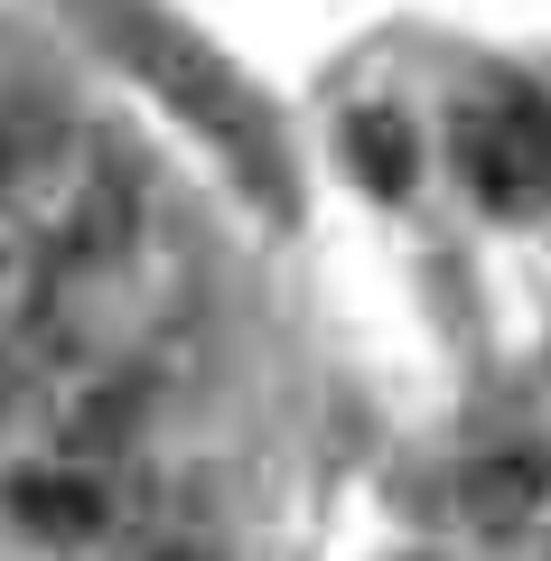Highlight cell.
<instances>
[{"label":"cell","instance_id":"obj_1","mask_svg":"<svg viewBox=\"0 0 551 561\" xmlns=\"http://www.w3.org/2000/svg\"><path fill=\"white\" fill-rule=\"evenodd\" d=\"M0 234L76 280V309L113 290L150 243V187L94 122L57 103H0Z\"/></svg>","mask_w":551,"mask_h":561},{"label":"cell","instance_id":"obj_2","mask_svg":"<svg viewBox=\"0 0 551 561\" xmlns=\"http://www.w3.org/2000/svg\"><path fill=\"white\" fill-rule=\"evenodd\" d=\"M122 47H131V66L159 84V94L177 103V113L197 122L206 140H216L225 160H234V179L253 187V197H272V206H290V160H280V140H272V122H262V103H253V84L234 76L225 57H206L187 28H169V20H122Z\"/></svg>","mask_w":551,"mask_h":561},{"label":"cell","instance_id":"obj_3","mask_svg":"<svg viewBox=\"0 0 551 561\" xmlns=\"http://www.w3.org/2000/svg\"><path fill=\"white\" fill-rule=\"evenodd\" d=\"M458 169L495 216L551 206V103L532 84H486L458 113Z\"/></svg>","mask_w":551,"mask_h":561},{"label":"cell","instance_id":"obj_4","mask_svg":"<svg viewBox=\"0 0 551 561\" xmlns=\"http://www.w3.org/2000/svg\"><path fill=\"white\" fill-rule=\"evenodd\" d=\"M10 505H20V524L47 534V542H94V534H113V524L131 515V478H122V468L28 459L20 478H10Z\"/></svg>","mask_w":551,"mask_h":561},{"label":"cell","instance_id":"obj_5","mask_svg":"<svg viewBox=\"0 0 551 561\" xmlns=\"http://www.w3.org/2000/svg\"><path fill=\"white\" fill-rule=\"evenodd\" d=\"M532 505H542V459H532V449H505V459H477L468 468V515L486 524V534L524 524Z\"/></svg>","mask_w":551,"mask_h":561},{"label":"cell","instance_id":"obj_6","mask_svg":"<svg viewBox=\"0 0 551 561\" xmlns=\"http://www.w3.org/2000/svg\"><path fill=\"white\" fill-rule=\"evenodd\" d=\"M346 150H355V169H365V187H375V197H402V187H412V169H421L412 122H402V113H383V103L346 122Z\"/></svg>","mask_w":551,"mask_h":561},{"label":"cell","instance_id":"obj_7","mask_svg":"<svg viewBox=\"0 0 551 561\" xmlns=\"http://www.w3.org/2000/svg\"><path fill=\"white\" fill-rule=\"evenodd\" d=\"M159 561H197V552H159Z\"/></svg>","mask_w":551,"mask_h":561}]
</instances>
